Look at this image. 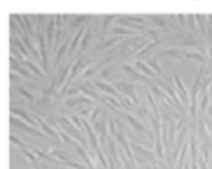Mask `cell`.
I'll use <instances>...</instances> for the list:
<instances>
[{
	"label": "cell",
	"instance_id": "1",
	"mask_svg": "<svg viewBox=\"0 0 212 169\" xmlns=\"http://www.w3.org/2000/svg\"><path fill=\"white\" fill-rule=\"evenodd\" d=\"M10 123H11L12 125L18 127V128L24 130V131L29 132V133H31V134H34V135H36V136H39V137H43V138H44V135H43L42 133H40L39 131H38V130H35L34 128H32V127L27 126L26 124H24L23 122H21L20 120L16 119L15 117H10Z\"/></svg>",
	"mask_w": 212,
	"mask_h": 169
},
{
	"label": "cell",
	"instance_id": "2",
	"mask_svg": "<svg viewBox=\"0 0 212 169\" xmlns=\"http://www.w3.org/2000/svg\"><path fill=\"white\" fill-rule=\"evenodd\" d=\"M54 15H52V18L50 19L47 26V31H46V36H47V48H51V39H52V35H53V28H54Z\"/></svg>",
	"mask_w": 212,
	"mask_h": 169
},
{
	"label": "cell",
	"instance_id": "3",
	"mask_svg": "<svg viewBox=\"0 0 212 169\" xmlns=\"http://www.w3.org/2000/svg\"><path fill=\"white\" fill-rule=\"evenodd\" d=\"M10 110H11L12 113H14V114H16V115H19L21 118H23L24 120L27 121V123L30 124V125H33V126L35 125V126H36V122H34L33 120H32V119L26 114L24 110H22V109H14V108H12V109H10Z\"/></svg>",
	"mask_w": 212,
	"mask_h": 169
},
{
	"label": "cell",
	"instance_id": "4",
	"mask_svg": "<svg viewBox=\"0 0 212 169\" xmlns=\"http://www.w3.org/2000/svg\"><path fill=\"white\" fill-rule=\"evenodd\" d=\"M82 124H84V126H85V128H86L87 130V134H89V137H90V143L93 144V146L95 147L96 149H98V139H97V137H96V135H95V133H93L92 131V129H90V127L89 124L87 123L86 121H82Z\"/></svg>",
	"mask_w": 212,
	"mask_h": 169
},
{
	"label": "cell",
	"instance_id": "5",
	"mask_svg": "<svg viewBox=\"0 0 212 169\" xmlns=\"http://www.w3.org/2000/svg\"><path fill=\"white\" fill-rule=\"evenodd\" d=\"M37 39H38V42H39L40 52H41L42 57H43V65H44V68H46V54H45V48H45V40L39 32H38V34H37Z\"/></svg>",
	"mask_w": 212,
	"mask_h": 169
},
{
	"label": "cell",
	"instance_id": "6",
	"mask_svg": "<svg viewBox=\"0 0 212 169\" xmlns=\"http://www.w3.org/2000/svg\"><path fill=\"white\" fill-rule=\"evenodd\" d=\"M35 120H37V121H38V123H39V125L41 126V128H42L43 130H44V131H45L46 133H47L48 135H50V136H52L53 138H56V139L59 140V136H57V134L53 131V130H52V129L50 128V127L46 125V124L44 123V122H43L42 120H40V119L38 118V117H35Z\"/></svg>",
	"mask_w": 212,
	"mask_h": 169
},
{
	"label": "cell",
	"instance_id": "7",
	"mask_svg": "<svg viewBox=\"0 0 212 169\" xmlns=\"http://www.w3.org/2000/svg\"><path fill=\"white\" fill-rule=\"evenodd\" d=\"M68 41H70V38H68L67 40H65V41H64V43H63L62 45L59 48V52H57L56 57V62H54V66H56V63L59 62V60H60V59H62V57L63 52L65 51V49H67V48Z\"/></svg>",
	"mask_w": 212,
	"mask_h": 169
},
{
	"label": "cell",
	"instance_id": "8",
	"mask_svg": "<svg viewBox=\"0 0 212 169\" xmlns=\"http://www.w3.org/2000/svg\"><path fill=\"white\" fill-rule=\"evenodd\" d=\"M96 85L98 86L99 88H101V90L105 91V92H108V93H111V94H114V95H117V92L114 90V88L111 87V86H108L104 83H100V82H96Z\"/></svg>",
	"mask_w": 212,
	"mask_h": 169
},
{
	"label": "cell",
	"instance_id": "9",
	"mask_svg": "<svg viewBox=\"0 0 212 169\" xmlns=\"http://www.w3.org/2000/svg\"><path fill=\"white\" fill-rule=\"evenodd\" d=\"M82 57H82L81 59L76 60V63H75V66H73V68H71V71H70V77H68V80L67 81V83H70V80L73 79V77L76 76V71H78L79 70V65H81V63H82Z\"/></svg>",
	"mask_w": 212,
	"mask_h": 169
},
{
	"label": "cell",
	"instance_id": "10",
	"mask_svg": "<svg viewBox=\"0 0 212 169\" xmlns=\"http://www.w3.org/2000/svg\"><path fill=\"white\" fill-rule=\"evenodd\" d=\"M82 32H84V27H82V28L79 30V32L76 33V35L75 37H73V41H71V45H70V54L73 51V48H76V44H78L79 39V38H81L82 34Z\"/></svg>",
	"mask_w": 212,
	"mask_h": 169
},
{
	"label": "cell",
	"instance_id": "11",
	"mask_svg": "<svg viewBox=\"0 0 212 169\" xmlns=\"http://www.w3.org/2000/svg\"><path fill=\"white\" fill-rule=\"evenodd\" d=\"M136 66H137V68H140V70H141L142 71H144L145 74H150V76H154L153 71H151L147 66H145L143 63H141V62H138V63H136Z\"/></svg>",
	"mask_w": 212,
	"mask_h": 169
},
{
	"label": "cell",
	"instance_id": "12",
	"mask_svg": "<svg viewBox=\"0 0 212 169\" xmlns=\"http://www.w3.org/2000/svg\"><path fill=\"white\" fill-rule=\"evenodd\" d=\"M128 118H129V120H130L131 122V124L134 126V128H136L137 130H140V131H145V128L143 127L141 124L139 123V122H137L133 117H131L130 115H128Z\"/></svg>",
	"mask_w": 212,
	"mask_h": 169
},
{
	"label": "cell",
	"instance_id": "13",
	"mask_svg": "<svg viewBox=\"0 0 212 169\" xmlns=\"http://www.w3.org/2000/svg\"><path fill=\"white\" fill-rule=\"evenodd\" d=\"M90 27H89V28L87 29L86 34H85L84 38L82 39V46H81V51H79V54H82V51L86 48V45H87V38H89V35H90Z\"/></svg>",
	"mask_w": 212,
	"mask_h": 169
},
{
	"label": "cell",
	"instance_id": "14",
	"mask_svg": "<svg viewBox=\"0 0 212 169\" xmlns=\"http://www.w3.org/2000/svg\"><path fill=\"white\" fill-rule=\"evenodd\" d=\"M190 147H191V155H192V158H193V161L195 162V160H196V145H195V139H194V137H192L191 143H190Z\"/></svg>",
	"mask_w": 212,
	"mask_h": 169
},
{
	"label": "cell",
	"instance_id": "15",
	"mask_svg": "<svg viewBox=\"0 0 212 169\" xmlns=\"http://www.w3.org/2000/svg\"><path fill=\"white\" fill-rule=\"evenodd\" d=\"M25 63H26V65L27 66H29V68H31V70L32 71H34V73L35 74H38V76H40V77H43V74H41V71H39V70H38V68H36V66H35L34 65H33V63H32L31 62H29V60H26V62H25Z\"/></svg>",
	"mask_w": 212,
	"mask_h": 169
},
{
	"label": "cell",
	"instance_id": "16",
	"mask_svg": "<svg viewBox=\"0 0 212 169\" xmlns=\"http://www.w3.org/2000/svg\"><path fill=\"white\" fill-rule=\"evenodd\" d=\"M70 68V65L67 66V68H65L64 71H62V77H59V86H62V83L64 82V80H65V77H67V74H68V70Z\"/></svg>",
	"mask_w": 212,
	"mask_h": 169
},
{
	"label": "cell",
	"instance_id": "17",
	"mask_svg": "<svg viewBox=\"0 0 212 169\" xmlns=\"http://www.w3.org/2000/svg\"><path fill=\"white\" fill-rule=\"evenodd\" d=\"M64 164L67 165V166H70V167L76 168V169H87V167L85 165H82V164L76 163V162H67V163H64Z\"/></svg>",
	"mask_w": 212,
	"mask_h": 169
},
{
	"label": "cell",
	"instance_id": "18",
	"mask_svg": "<svg viewBox=\"0 0 212 169\" xmlns=\"http://www.w3.org/2000/svg\"><path fill=\"white\" fill-rule=\"evenodd\" d=\"M174 132H175V124L172 123L171 126H170V130H169V138L168 139L170 140V142H174Z\"/></svg>",
	"mask_w": 212,
	"mask_h": 169
},
{
	"label": "cell",
	"instance_id": "19",
	"mask_svg": "<svg viewBox=\"0 0 212 169\" xmlns=\"http://www.w3.org/2000/svg\"><path fill=\"white\" fill-rule=\"evenodd\" d=\"M97 153H98V157H99V159L101 160V163L103 164V166L105 168H108V164H107V162H106V160H105L104 158V155L103 153H102V151L100 150V149H97Z\"/></svg>",
	"mask_w": 212,
	"mask_h": 169
},
{
	"label": "cell",
	"instance_id": "20",
	"mask_svg": "<svg viewBox=\"0 0 212 169\" xmlns=\"http://www.w3.org/2000/svg\"><path fill=\"white\" fill-rule=\"evenodd\" d=\"M109 129H110V132H111V135H112V136H115V135H116V132H117V129H116L115 122H114V120H113V119H111V120H110Z\"/></svg>",
	"mask_w": 212,
	"mask_h": 169
},
{
	"label": "cell",
	"instance_id": "21",
	"mask_svg": "<svg viewBox=\"0 0 212 169\" xmlns=\"http://www.w3.org/2000/svg\"><path fill=\"white\" fill-rule=\"evenodd\" d=\"M60 136H62V139L64 140L67 143H68V144L73 143V139H71V138H70V136H68V135L65 134V133H63V132H60Z\"/></svg>",
	"mask_w": 212,
	"mask_h": 169
},
{
	"label": "cell",
	"instance_id": "22",
	"mask_svg": "<svg viewBox=\"0 0 212 169\" xmlns=\"http://www.w3.org/2000/svg\"><path fill=\"white\" fill-rule=\"evenodd\" d=\"M86 17H87V15H82V16H79V17H76V20L73 21V23H71V25H73V26H78V24L79 23V22L82 21V20H84V19H86Z\"/></svg>",
	"mask_w": 212,
	"mask_h": 169
},
{
	"label": "cell",
	"instance_id": "23",
	"mask_svg": "<svg viewBox=\"0 0 212 169\" xmlns=\"http://www.w3.org/2000/svg\"><path fill=\"white\" fill-rule=\"evenodd\" d=\"M22 153L25 155V156L28 157V158L31 160V161H33V162L36 161V159H35V156H34V155L32 154V153H30L29 151H25V150H24V151H22Z\"/></svg>",
	"mask_w": 212,
	"mask_h": 169
},
{
	"label": "cell",
	"instance_id": "24",
	"mask_svg": "<svg viewBox=\"0 0 212 169\" xmlns=\"http://www.w3.org/2000/svg\"><path fill=\"white\" fill-rule=\"evenodd\" d=\"M15 43H16V45H18V46H19V48H20L21 52H22L23 54L27 55V51H25V48H24V46L22 45V44H21L20 41H19L18 39H16V40H15Z\"/></svg>",
	"mask_w": 212,
	"mask_h": 169
},
{
	"label": "cell",
	"instance_id": "25",
	"mask_svg": "<svg viewBox=\"0 0 212 169\" xmlns=\"http://www.w3.org/2000/svg\"><path fill=\"white\" fill-rule=\"evenodd\" d=\"M113 32H115V33H121V34H124V33H134V32H131L130 30L122 29V28H115L114 30H113Z\"/></svg>",
	"mask_w": 212,
	"mask_h": 169
},
{
	"label": "cell",
	"instance_id": "26",
	"mask_svg": "<svg viewBox=\"0 0 212 169\" xmlns=\"http://www.w3.org/2000/svg\"><path fill=\"white\" fill-rule=\"evenodd\" d=\"M99 112H100V109H96L95 111H93V113L92 117H90V121H92V123H93V124L95 123L96 119H97L98 115H99Z\"/></svg>",
	"mask_w": 212,
	"mask_h": 169
},
{
	"label": "cell",
	"instance_id": "27",
	"mask_svg": "<svg viewBox=\"0 0 212 169\" xmlns=\"http://www.w3.org/2000/svg\"><path fill=\"white\" fill-rule=\"evenodd\" d=\"M10 141H12V142H14L16 144H18V145H20V146H24V144L21 142L20 140L17 139L16 137H14L13 135H10Z\"/></svg>",
	"mask_w": 212,
	"mask_h": 169
},
{
	"label": "cell",
	"instance_id": "28",
	"mask_svg": "<svg viewBox=\"0 0 212 169\" xmlns=\"http://www.w3.org/2000/svg\"><path fill=\"white\" fill-rule=\"evenodd\" d=\"M17 90L19 91V92H21L23 94V95H25L26 97H28V99H32V96L30 95V94L28 92H26V91H24V89L22 88H17Z\"/></svg>",
	"mask_w": 212,
	"mask_h": 169
},
{
	"label": "cell",
	"instance_id": "29",
	"mask_svg": "<svg viewBox=\"0 0 212 169\" xmlns=\"http://www.w3.org/2000/svg\"><path fill=\"white\" fill-rule=\"evenodd\" d=\"M71 119H73V123H75V124H76V126H78L79 129H82V124H81V123H79V119H78V118H76V116H73V118H71Z\"/></svg>",
	"mask_w": 212,
	"mask_h": 169
},
{
	"label": "cell",
	"instance_id": "30",
	"mask_svg": "<svg viewBox=\"0 0 212 169\" xmlns=\"http://www.w3.org/2000/svg\"><path fill=\"white\" fill-rule=\"evenodd\" d=\"M23 18H24V20H25V23H26V27H27V29L29 30V32L30 33H32V29H31V26H30V24H29V21L27 20V18H26V16L25 15H23Z\"/></svg>",
	"mask_w": 212,
	"mask_h": 169
},
{
	"label": "cell",
	"instance_id": "31",
	"mask_svg": "<svg viewBox=\"0 0 212 169\" xmlns=\"http://www.w3.org/2000/svg\"><path fill=\"white\" fill-rule=\"evenodd\" d=\"M60 19H62V15L57 14L56 15V26H57V28L60 26Z\"/></svg>",
	"mask_w": 212,
	"mask_h": 169
},
{
	"label": "cell",
	"instance_id": "32",
	"mask_svg": "<svg viewBox=\"0 0 212 169\" xmlns=\"http://www.w3.org/2000/svg\"><path fill=\"white\" fill-rule=\"evenodd\" d=\"M200 165H201V169H206L205 164L203 163V160H202V159H200Z\"/></svg>",
	"mask_w": 212,
	"mask_h": 169
},
{
	"label": "cell",
	"instance_id": "33",
	"mask_svg": "<svg viewBox=\"0 0 212 169\" xmlns=\"http://www.w3.org/2000/svg\"><path fill=\"white\" fill-rule=\"evenodd\" d=\"M193 169H198V168H197V166L195 165V163H193Z\"/></svg>",
	"mask_w": 212,
	"mask_h": 169
},
{
	"label": "cell",
	"instance_id": "34",
	"mask_svg": "<svg viewBox=\"0 0 212 169\" xmlns=\"http://www.w3.org/2000/svg\"><path fill=\"white\" fill-rule=\"evenodd\" d=\"M185 169H189V165H188V164H187V163H186V164H185Z\"/></svg>",
	"mask_w": 212,
	"mask_h": 169
},
{
	"label": "cell",
	"instance_id": "35",
	"mask_svg": "<svg viewBox=\"0 0 212 169\" xmlns=\"http://www.w3.org/2000/svg\"><path fill=\"white\" fill-rule=\"evenodd\" d=\"M36 169H40V168H39V167H36Z\"/></svg>",
	"mask_w": 212,
	"mask_h": 169
}]
</instances>
